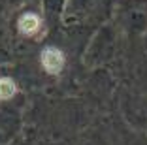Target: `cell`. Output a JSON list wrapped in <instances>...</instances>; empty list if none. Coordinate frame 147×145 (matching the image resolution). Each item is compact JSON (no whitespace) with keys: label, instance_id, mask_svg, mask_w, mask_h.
<instances>
[{"label":"cell","instance_id":"6da1fadb","mask_svg":"<svg viewBox=\"0 0 147 145\" xmlns=\"http://www.w3.org/2000/svg\"><path fill=\"white\" fill-rule=\"evenodd\" d=\"M42 66L51 76L61 74L62 68H64V55H62V51L57 49V47H45L42 53Z\"/></svg>","mask_w":147,"mask_h":145},{"label":"cell","instance_id":"7a4b0ae2","mask_svg":"<svg viewBox=\"0 0 147 145\" xmlns=\"http://www.w3.org/2000/svg\"><path fill=\"white\" fill-rule=\"evenodd\" d=\"M17 28H19V32L25 34V36L36 34V30L40 28V17L36 13H23L21 17H19Z\"/></svg>","mask_w":147,"mask_h":145},{"label":"cell","instance_id":"3957f363","mask_svg":"<svg viewBox=\"0 0 147 145\" xmlns=\"http://www.w3.org/2000/svg\"><path fill=\"white\" fill-rule=\"evenodd\" d=\"M17 87L9 77H0V100H9L15 94Z\"/></svg>","mask_w":147,"mask_h":145}]
</instances>
